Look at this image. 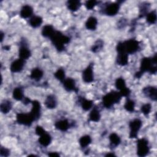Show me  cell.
<instances>
[{"instance_id": "20", "label": "cell", "mask_w": 157, "mask_h": 157, "mask_svg": "<svg viewBox=\"0 0 157 157\" xmlns=\"http://www.w3.org/2000/svg\"><path fill=\"white\" fill-rule=\"evenodd\" d=\"M116 61L117 64L124 66L128 63V55L126 53H118Z\"/></svg>"}, {"instance_id": "15", "label": "cell", "mask_w": 157, "mask_h": 157, "mask_svg": "<svg viewBox=\"0 0 157 157\" xmlns=\"http://www.w3.org/2000/svg\"><path fill=\"white\" fill-rule=\"evenodd\" d=\"M55 126L57 129L61 131L64 132L67 131V129L70 127L72 126V125L71 124V123H69L68 120L64 119V120H60L56 121V123H55Z\"/></svg>"}, {"instance_id": "3", "label": "cell", "mask_w": 157, "mask_h": 157, "mask_svg": "<svg viewBox=\"0 0 157 157\" xmlns=\"http://www.w3.org/2000/svg\"><path fill=\"white\" fill-rule=\"evenodd\" d=\"M56 49L61 52L65 49V45L70 42V37L63 34L60 31H55L50 38Z\"/></svg>"}, {"instance_id": "34", "label": "cell", "mask_w": 157, "mask_h": 157, "mask_svg": "<svg viewBox=\"0 0 157 157\" xmlns=\"http://www.w3.org/2000/svg\"><path fill=\"white\" fill-rule=\"evenodd\" d=\"M55 77L60 81L61 82H63L64 80L66 78V75H65V71L63 69H58L54 74Z\"/></svg>"}, {"instance_id": "6", "label": "cell", "mask_w": 157, "mask_h": 157, "mask_svg": "<svg viewBox=\"0 0 157 157\" xmlns=\"http://www.w3.org/2000/svg\"><path fill=\"white\" fill-rule=\"evenodd\" d=\"M17 122L18 124L25 125L26 126H30L33 122L35 120V118L33 115L29 112L28 113H18L16 117Z\"/></svg>"}, {"instance_id": "12", "label": "cell", "mask_w": 157, "mask_h": 157, "mask_svg": "<svg viewBox=\"0 0 157 157\" xmlns=\"http://www.w3.org/2000/svg\"><path fill=\"white\" fill-rule=\"evenodd\" d=\"M62 83L64 89L67 91H69V92L75 91V93H77L78 90L76 87L75 80L72 78L69 77V78H65Z\"/></svg>"}, {"instance_id": "13", "label": "cell", "mask_w": 157, "mask_h": 157, "mask_svg": "<svg viewBox=\"0 0 157 157\" xmlns=\"http://www.w3.org/2000/svg\"><path fill=\"white\" fill-rule=\"evenodd\" d=\"M143 93L150 99L153 101H156L157 99V90L155 86H148L143 88Z\"/></svg>"}, {"instance_id": "4", "label": "cell", "mask_w": 157, "mask_h": 157, "mask_svg": "<svg viewBox=\"0 0 157 157\" xmlns=\"http://www.w3.org/2000/svg\"><path fill=\"white\" fill-rule=\"evenodd\" d=\"M121 97L120 92L112 91L102 97V105L104 107L110 109L115 104L118 103L120 101Z\"/></svg>"}, {"instance_id": "23", "label": "cell", "mask_w": 157, "mask_h": 157, "mask_svg": "<svg viewBox=\"0 0 157 157\" xmlns=\"http://www.w3.org/2000/svg\"><path fill=\"white\" fill-rule=\"evenodd\" d=\"M78 101L83 110L85 111H88L91 109L93 105V102L91 100L86 99L84 98H78Z\"/></svg>"}, {"instance_id": "11", "label": "cell", "mask_w": 157, "mask_h": 157, "mask_svg": "<svg viewBox=\"0 0 157 157\" xmlns=\"http://www.w3.org/2000/svg\"><path fill=\"white\" fill-rule=\"evenodd\" d=\"M25 60L21 58L17 59L13 61L10 66V70L13 73L20 72L23 70V68L25 66Z\"/></svg>"}, {"instance_id": "7", "label": "cell", "mask_w": 157, "mask_h": 157, "mask_svg": "<svg viewBox=\"0 0 157 157\" xmlns=\"http://www.w3.org/2000/svg\"><path fill=\"white\" fill-rule=\"evenodd\" d=\"M142 125V121L139 118H136L131 120L129 123V127L130 129L129 138H136L139 130Z\"/></svg>"}, {"instance_id": "33", "label": "cell", "mask_w": 157, "mask_h": 157, "mask_svg": "<svg viewBox=\"0 0 157 157\" xmlns=\"http://www.w3.org/2000/svg\"><path fill=\"white\" fill-rule=\"evenodd\" d=\"M115 87L117 88V89H118L119 90V91L123 90L124 88H125L126 87L125 80L122 77L117 78L115 80Z\"/></svg>"}, {"instance_id": "35", "label": "cell", "mask_w": 157, "mask_h": 157, "mask_svg": "<svg viewBox=\"0 0 157 157\" xmlns=\"http://www.w3.org/2000/svg\"><path fill=\"white\" fill-rule=\"evenodd\" d=\"M147 22L149 24H154L156 21V13L155 11H151L147 14Z\"/></svg>"}, {"instance_id": "8", "label": "cell", "mask_w": 157, "mask_h": 157, "mask_svg": "<svg viewBox=\"0 0 157 157\" xmlns=\"http://www.w3.org/2000/svg\"><path fill=\"white\" fill-rule=\"evenodd\" d=\"M120 4L118 2L110 3L102 10V13L108 16H115L117 15L119 11Z\"/></svg>"}, {"instance_id": "17", "label": "cell", "mask_w": 157, "mask_h": 157, "mask_svg": "<svg viewBox=\"0 0 157 157\" xmlns=\"http://www.w3.org/2000/svg\"><path fill=\"white\" fill-rule=\"evenodd\" d=\"M47 108L49 109H55L57 105V101L56 97L53 94L48 95L44 102Z\"/></svg>"}, {"instance_id": "26", "label": "cell", "mask_w": 157, "mask_h": 157, "mask_svg": "<svg viewBox=\"0 0 157 157\" xmlns=\"http://www.w3.org/2000/svg\"><path fill=\"white\" fill-rule=\"evenodd\" d=\"M66 5L69 10L72 12H75L81 6V2L80 1L77 0H70L67 2Z\"/></svg>"}, {"instance_id": "37", "label": "cell", "mask_w": 157, "mask_h": 157, "mask_svg": "<svg viewBox=\"0 0 157 157\" xmlns=\"http://www.w3.org/2000/svg\"><path fill=\"white\" fill-rule=\"evenodd\" d=\"M99 2L95 1V0H91V1H86L85 3V6L86 8L88 10H91L93 9L98 4Z\"/></svg>"}, {"instance_id": "14", "label": "cell", "mask_w": 157, "mask_h": 157, "mask_svg": "<svg viewBox=\"0 0 157 157\" xmlns=\"http://www.w3.org/2000/svg\"><path fill=\"white\" fill-rule=\"evenodd\" d=\"M32 104V108L30 113L33 115L35 120H37L40 117V112H41V106L40 102L34 100L31 101Z\"/></svg>"}, {"instance_id": "27", "label": "cell", "mask_w": 157, "mask_h": 157, "mask_svg": "<svg viewBox=\"0 0 157 157\" xmlns=\"http://www.w3.org/2000/svg\"><path fill=\"white\" fill-rule=\"evenodd\" d=\"M101 119V114L99 110L94 107L89 114V120L93 122H98Z\"/></svg>"}, {"instance_id": "31", "label": "cell", "mask_w": 157, "mask_h": 157, "mask_svg": "<svg viewBox=\"0 0 157 157\" xmlns=\"http://www.w3.org/2000/svg\"><path fill=\"white\" fill-rule=\"evenodd\" d=\"M124 107L126 111L129 112H133L134 111V107H135L134 101L132 99H128L124 104Z\"/></svg>"}, {"instance_id": "41", "label": "cell", "mask_w": 157, "mask_h": 157, "mask_svg": "<svg viewBox=\"0 0 157 157\" xmlns=\"http://www.w3.org/2000/svg\"><path fill=\"white\" fill-rule=\"evenodd\" d=\"M23 100V104H24L25 105H28V104H29L30 102H31V100H30L28 98H24Z\"/></svg>"}, {"instance_id": "44", "label": "cell", "mask_w": 157, "mask_h": 157, "mask_svg": "<svg viewBox=\"0 0 157 157\" xmlns=\"http://www.w3.org/2000/svg\"><path fill=\"white\" fill-rule=\"evenodd\" d=\"M36 156L37 155H28V156Z\"/></svg>"}, {"instance_id": "1", "label": "cell", "mask_w": 157, "mask_h": 157, "mask_svg": "<svg viewBox=\"0 0 157 157\" xmlns=\"http://www.w3.org/2000/svg\"><path fill=\"white\" fill-rule=\"evenodd\" d=\"M156 55L153 57H145L142 59L140 62V70L135 74L136 78H140L144 73L148 72L151 74H156L157 71L156 67Z\"/></svg>"}, {"instance_id": "18", "label": "cell", "mask_w": 157, "mask_h": 157, "mask_svg": "<svg viewBox=\"0 0 157 157\" xmlns=\"http://www.w3.org/2000/svg\"><path fill=\"white\" fill-rule=\"evenodd\" d=\"M39 137H40L39 138L38 141L42 146L46 147L50 144L52 142V136L48 133L45 132L44 134L40 136Z\"/></svg>"}, {"instance_id": "25", "label": "cell", "mask_w": 157, "mask_h": 157, "mask_svg": "<svg viewBox=\"0 0 157 157\" xmlns=\"http://www.w3.org/2000/svg\"><path fill=\"white\" fill-rule=\"evenodd\" d=\"M42 21L43 20L42 17L37 15H34L30 18L29 20V24L31 27L34 28H36L39 27L41 25V24L42 23Z\"/></svg>"}, {"instance_id": "29", "label": "cell", "mask_w": 157, "mask_h": 157, "mask_svg": "<svg viewBox=\"0 0 157 157\" xmlns=\"http://www.w3.org/2000/svg\"><path fill=\"white\" fill-rule=\"evenodd\" d=\"M12 109V102L9 100H4L0 105L1 112L4 114H6L10 112Z\"/></svg>"}, {"instance_id": "42", "label": "cell", "mask_w": 157, "mask_h": 157, "mask_svg": "<svg viewBox=\"0 0 157 157\" xmlns=\"http://www.w3.org/2000/svg\"><path fill=\"white\" fill-rule=\"evenodd\" d=\"M105 156H115L116 155L113 153H107Z\"/></svg>"}, {"instance_id": "9", "label": "cell", "mask_w": 157, "mask_h": 157, "mask_svg": "<svg viewBox=\"0 0 157 157\" xmlns=\"http://www.w3.org/2000/svg\"><path fill=\"white\" fill-rule=\"evenodd\" d=\"M19 57L20 58L26 60L31 56V51L27 46V43L25 39H21L20 42L19 48Z\"/></svg>"}, {"instance_id": "32", "label": "cell", "mask_w": 157, "mask_h": 157, "mask_svg": "<svg viewBox=\"0 0 157 157\" xmlns=\"http://www.w3.org/2000/svg\"><path fill=\"white\" fill-rule=\"evenodd\" d=\"M103 46H104V42L101 39H98L95 42L94 45L92 46L91 51L94 53H97L102 48Z\"/></svg>"}, {"instance_id": "40", "label": "cell", "mask_w": 157, "mask_h": 157, "mask_svg": "<svg viewBox=\"0 0 157 157\" xmlns=\"http://www.w3.org/2000/svg\"><path fill=\"white\" fill-rule=\"evenodd\" d=\"M48 155L51 157H58L59 156V154L57 152H50L48 153Z\"/></svg>"}, {"instance_id": "36", "label": "cell", "mask_w": 157, "mask_h": 157, "mask_svg": "<svg viewBox=\"0 0 157 157\" xmlns=\"http://www.w3.org/2000/svg\"><path fill=\"white\" fill-rule=\"evenodd\" d=\"M140 110H141L142 113L144 115L147 116L150 113V112L151 110V105L150 103L145 104L143 105H142Z\"/></svg>"}, {"instance_id": "21", "label": "cell", "mask_w": 157, "mask_h": 157, "mask_svg": "<svg viewBox=\"0 0 157 157\" xmlns=\"http://www.w3.org/2000/svg\"><path fill=\"white\" fill-rule=\"evenodd\" d=\"M98 25V20L94 17H90L86 23H85V27L87 29L94 31L96 29Z\"/></svg>"}, {"instance_id": "28", "label": "cell", "mask_w": 157, "mask_h": 157, "mask_svg": "<svg viewBox=\"0 0 157 157\" xmlns=\"http://www.w3.org/2000/svg\"><path fill=\"white\" fill-rule=\"evenodd\" d=\"M12 96H13V99L17 101L23 100L24 98L23 88L20 86L16 87L15 88H14L13 93H12Z\"/></svg>"}, {"instance_id": "43", "label": "cell", "mask_w": 157, "mask_h": 157, "mask_svg": "<svg viewBox=\"0 0 157 157\" xmlns=\"http://www.w3.org/2000/svg\"><path fill=\"white\" fill-rule=\"evenodd\" d=\"M1 42H2V40H3V39H4V33H3L2 31L1 32Z\"/></svg>"}, {"instance_id": "2", "label": "cell", "mask_w": 157, "mask_h": 157, "mask_svg": "<svg viewBox=\"0 0 157 157\" xmlns=\"http://www.w3.org/2000/svg\"><path fill=\"white\" fill-rule=\"evenodd\" d=\"M117 53H126L133 54L140 49L139 42L136 39H131L124 42H119L116 47Z\"/></svg>"}, {"instance_id": "16", "label": "cell", "mask_w": 157, "mask_h": 157, "mask_svg": "<svg viewBox=\"0 0 157 157\" xmlns=\"http://www.w3.org/2000/svg\"><path fill=\"white\" fill-rule=\"evenodd\" d=\"M33 13V7L29 5H25L22 7L20 15V17L23 18H31Z\"/></svg>"}, {"instance_id": "30", "label": "cell", "mask_w": 157, "mask_h": 157, "mask_svg": "<svg viewBox=\"0 0 157 157\" xmlns=\"http://www.w3.org/2000/svg\"><path fill=\"white\" fill-rule=\"evenodd\" d=\"M91 143V137L89 135L82 136L79 139V144L82 148L87 147Z\"/></svg>"}, {"instance_id": "19", "label": "cell", "mask_w": 157, "mask_h": 157, "mask_svg": "<svg viewBox=\"0 0 157 157\" xmlns=\"http://www.w3.org/2000/svg\"><path fill=\"white\" fill-rule=\"evenodd\" d=\"M109 141H110V147L113 148H115L117 146L119 145V144L121 142V139L120 137V136L115 133V132H112L109 135Z\"/></svg>"}, {"instance_id": "22", "label": "cell", "mask_w": 157, "mask_h": 157, "mask_svg": "<svg viewBox=\"0 0 157 157\" xmlns=\"http://www.w3.org/2000/svg\"><path fill=\"white\" fill-rule=\"evenodd\" d=\"M56 30L54 29L53 26L50 25H47L44 26L42 29V35L47 38H50L54 34Z\"/></svg>"}, {"instance_id": "38", "label": "cell", "mask_w": 157, "mask_h": 157, "mask_svg": "<svg viewBox=\"0 0 157 157\" xmlns=\"http://www.w3.org/2000/svg\"><path fill=\"white\" fill-rule=\"evenodd\" d=\"M9 155H10V151L7 148L4 147H1V150H0L1 156H9Z\"/></svg>"}, {"instance_id": "39", "label": "cell", "mask_w": 157, "mask_h": 157, "mask_svg": "<svg viewBox=\"0 0 157 157\" xmlns=\"http://www.w3.org/2000/svg\"><path fill=\"white\" fill-rule=\"evenodd\" d=\"M35 132H36V134L40 136L41 135H42L43 134H44L46 131H45V129L40 126H37L36 127V129H35Z\"/></svg>"}, {"instance_id": "24", "label": "cell", "mask_w": 157, "mask_h": 157, "mask_svg": "<svg viewBox=\"0 0 157 157\" xmlns=\"http://www.w3.org/2000/svg\"><path fill=\"white\" fill-rule=\"evenodd\" d=\"M43 71L40 68L36 67L33 69L31 71L30 78L33 80H34L35 81H39L43 77Z\"/></svg>"}, {"instance_id": "10", "label": "cell", "mask_w": 157, "mask_h": 157, "mask_svg": "<svg viewBox=\"0 0 157 157\" xmlns=\"http://www.w3.org/2000/svg\"><path fill=\"white\" fill-rule=\"evenodd\" d=\"M93 64L90 63L82 72V79L85 83H89L94 80Z\"/></svg>"}, {"instance_id": "5", "label": "cell", "mask_w": 157, "mask_h": 157, "mask_svg": "<svg viewBox=\"0 0 157 157\" xmlns=\"http://www.w3.org/2000/svg\"><path fill=\"white\" fill-rule=\"evenodd\" d=\"M150 152L148 142L145 138H142L137 142V155L140 157L147 156Z\"/></svg>"}]
</instances>
